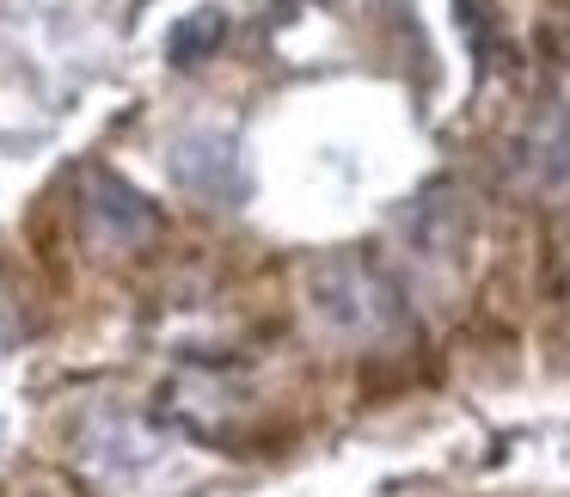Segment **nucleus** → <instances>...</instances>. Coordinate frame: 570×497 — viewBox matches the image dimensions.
Masks as SVG:
<instances>
[{
  "instance_id": "f257e3e1",
  "label": "nucleus",
  "mask_w": 570,
  "mask_h": 497,
  "mask_svg": "<svg viewBox=\"0 0 570 497\" xmlns=\"http://www.w3.org/2000/svg\"><path fill=\"white\" fill-rule=\"evenodd\" d=\"M227 38V13L222 7H203V13H190V19H178V31H173V62H203V56H215V43Z\"/></svg>"
}]
</instances>
